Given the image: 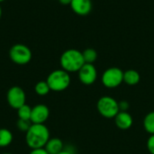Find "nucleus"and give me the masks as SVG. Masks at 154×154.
<instances>
[{"instance_id": "1", "label": "nucleus", "mask_w": 154, "mask_h": 154, "mask_svg": "<svg viewBox=\"0 0 154 154\" xmlns=\"http://www.w3.org/2000/svg\"><path fill=\"white\" fill-rule=\"evenodd\" d=\"M50 139V130L44 124H32L25 133V143L31 150L44 148Z\"/></svg>"}, {"instance_id": "2", "label": "nucleus", "mask_w": 154, "mask_h": 154, "mask_svg": "<svg viewBox=\"0 0 154 154\" xmlns=\"http://www.w3.org/2000/svg\"><path fill=\"white\" fill-rule=\"evenodd\" d=\"M60 67L69 73L78 72L85 64L83 54L76 49H69L65 51L60 59Z\"/></svg>"}, {"instance_id": "3", "label": "nucleus", "mask_w": 154, "mask_h": 154, "mask_svg": "<svg viewBox=\"0 0 154 154\" xmlns=\"http://www.w3.org/2000/svg\"><path fill=\"white\" fill-rule=\"evenodd\" d=\"M51 91L54 92H61L66 90L71 82L70 75L69 72L65 71L62 69H55L51 71L46 79Z\"/></svg>"}, {"instance_id": "4", "label": "nucleus", "mask_w": 154, "mask_h": 154, "mask_svg": "<svg viewBox=\"0 0 154 154\" xmlns=\"http://www.w3.org/2000/svg\"><path fill=\"white\" fill-rule=\"evenodd\" d=\"M97 108L99 114L105 118H115L120 112L118 102L112 97H101L97 104Z\"/></svg>"}, {"instance_id": "5", "label": "nucleus", "mask_w": 154, "mask_h": 154, "mask_svg": "<svg viewBox=\"0 0 154 154\" xmlns=\"http://www.w3.org/2000/svg\"><path fill=\"white\" fill-rule=\"evenodd\" d=\"M32 57L31 49L23 43H15L9 50V58L16 65L28 64Z\"/></svg>"}, {"instance_id": "6", "label": "nucleus", "mask_w": 154, "mask_h": 154, "mask_svg": "<svg viewBox=\"0 0 154 154\" xmlns=\"http://www.w3.org/2000/svg\"><path fill=\"white\" fill-rule=\"evenodd\" d=\"M102 84L107 88H115L124 82V71L116 67L108 68L101 77Z\"/></svg>"}, {"instance_id": "7", "label": "nucleus", "mask_w": 154, "mask_h": 154, "mask_svg": "<svg viewBox=\"0 0 154 154\" xmlns=\"http://www.w3.org/2000/svg\"><path fill=\"white\" fill-rule=\"evenodd\" d=\"M6 100L12 108L17 110L26 104V94L21 87L14 86L8 89L6 93Z\"/></svg>"}, {"instance_id": "8", "label": "nucleus", "mask_w": 154, "mask_h": 154, "mask_svg": "<svg viewBox=\"0 0 154 154\" xmlns=\"http://www.w3.org/2000/svg\"><path fill=\"white\" fill-rule=\"evenodd\" d=\"M78 74L79 81L87 86L94 84L97 79V71L94 64L85 63L78 71Z\"/></svg>"}, {"instance_id": "9", "label": "nucleus", "mask_w": 154, "mask_h": 154, "mask_svg": "<svg viewBox=\"0 0 154 154\" xmlns=\"http://www.w3.org/2000/svg\"><path fill=\"white\" fill-rule=\"evenodd\" d=\"M50 116V109L46 105L38 104L32 107L31 123L32 124H44Z\"/></svg>"}, {"instance_id": "10", "label": "nucleus", "mask_w": 154, "mask_h": 154, "mask_svg": "<svg viewBox=\"0 0 154 154\" xmlns=\"http://www.w3.org/2000/svg\"><path fill=\"white\" fill-rule=\"evenodd\" d=\"M69 5L75 14L81 16L88 15L92 10L91 0H72Z\"/></svg>"}, {"instance_id": "11", "label": "nucleus", "mask_w": 154, "mask_h": 154, "mask_svg": "<svg viewBox=\"0 0 154 154\" xmlns=\"http://www.w3.org/2000/svg\"><path fill=\"white\" fill-rule=\"evenodd\" d=\"M116 125L121 130H127L132 127L134 120L128 112L120 111L115 117Z\"/></svg>"}, {"instance_id": "12", "label": "nucleus", "mask_w": 154, "mask_h": 154, "mask_svg": "<svg viewBox=\"0 0 154 154\" xmlns=\"http://www.w3.org/2000/svg\"><path fill=\"white\" fill-rule=\"evenodd\" d=\"M44 149L49 152V154H57L64 150V143L60 138H51Z\"/></svg>"}, {"instance_id": "13", "label": "nucleus", "mask_w": 154, "mask_h": 154, "mask_svg": "<svg viewBox=\"0 0 154 154\" xmlns=\"http://www.w3.org/2000/svg\"><path fill=\"white\" fill-rule=\"evenodd\" d=\"M141 76L134 69H128L124 72V82L129 86H135L140 82Z\"/></svg>"}, {"instance_id": "14", "label": "nucleus", "mask_w": 154, "mask_h": 154, "mask_svg": "<svg viewBox=\"0 0 154 154\" xmlns=\"http://www.w3.org/2000/svg\"><path fill=\"white\" fill-rule=\"evenodd\" d=\"M14 141L13 133L6 128H0V148L9 146Z\"/></svg>"}, {"instance_id": "15", "label": "nucleus", "mask_w": 154, "mask_h": 154, "mask_svg": "<svg viewBox=\"0 0 154 154\" xmlns=\"http://www.w3.org/2000/svg\"><path fill=\"white\" fill-rule=\"evenodd\" d=\"M144 130L151 135L154 134V111L148 113L143 119Z\"/></svg>"}, {"instance_id": "16", "label": "nucleus", "mask_w": 154, "mask_h": 154, "mask_svg": "<svg viewBox=\"0 0 154 154\" xmlns=\"http://www.w3.org/2000/svg\"><path fill=\"white\" fill-rule=\"evenodd\" d=\"M34 91L38 96L43 97L50 93L51 88L46 80H41L39 82H37L36 85L34 86Z\"/></svg>"}, {"instance_id": "17", "label": "nucleus", "mask_w": 154, "mask_h": 154, "mask_svg": "<svg viewBox=\"0 0 154 154\" xmlns=\"http://www.w3.org/2000/svg\"><path fill=\"white\" fill-rule=\"evenodd\" d=\"M31 115H32V107L28 106L27 104L23 105L20 108L17 109V116L18 119L30 121L31 120Z\"/></svg>"}, {"instance_id": "18", "label": "nucleus", "mask_w": 154, "mask_h": 154, "mask_svg": "<svg viewBox=\"0 0 154 154\" xmlns=\"http://www.w3.org/2000/svg\"><path fill=\"white\" fill-rule=\"evenodd\" d=\"M82 54H83V58H84L85 63L93 64L97 60V52L96 51V50H94L92 48L86 49L82 52Z\"/></svg>"}, {"instance_id": "19", "label": "nucleus", "mask_w": 154, "mask_h": 154, "mask_svg": "<svg viewBox=\"0 0 154 154\" xmlns=\"http://www.w3.org/2000/svg\"><path fill=\"white\" fill-rule=\"evenodd\" d=\"M16 125H17V128L19 131L26 133L28 131V129L30 128V126L32 125V123H31V121H25V120L18 119Z\"/></svg>"}, {"instance_id": "20", "label": "nucleus", "mask_w": 154, "mask_h": 154, "mask_svg": "<svg viewBox=\"0 0 154 154\" xmlns=\"http://www.w3.org/2000/svg\"><path fill=\"white\" fill-rule=\"evenodd\" d=\"M147 149L151 154H154V134H152L147 140Z\"/></svg>"}, {"instance_id": "21", "label": "nucleus", "mask_w": 154, "mask_h": 154, "mask_svg": "<svg viewBox=\"0 0 154 154\" xmlns=\"http://www.w3.org/2000/svg\"><path fill=\"white\" fill-rule=\"evenodd\" d=\"M119 104V109L120 111H124V112H127V110L129 109V103L125 100L120 101L118 102Z\"/></svg>"}, {"instance_id": "22", "label": "nucleus", "mask_w": 154, "mask_h": 154, "mask_svg": "<svg viewBox=\"0 0 154 154\" xmlns=\"http://www.w3.org/2000/svg\"><path fill=\"white\" fill-rule=\"evenodd\" d=\"M29 154H49V152L44 148H38V149L31 150Z\"/></svg>"}, {"instance_id": "23", "label": "nucleus", "mask_w": 154, "mask_h": 154, "mask_svg": "<svg viewBox=\"0 0 154 154\" xmlns=\"http://www.w3.org/2000/svg\"><path fill=\"white\" fill-rule=\"evenodd\" d=\"M61 5H70L71 1L72 0H58Z\"/></svg>"}, {"instance_id": "24", "label": "nucleus", "mask_w": 154, "mask_h": 154, "mask_svg": "<svg viewBox=\"0 0 154 154\" xmlns=\"http://www.w3.org/2000/svg\"><path fill=\"white\" fill-rule=\"evenodd\" d=\"M57 154H74V152H71V151H69V150H68V149H65V148H64L63 151H61L60 152H59V153Z\"/></svg>"}, {"instance_id": "25", "label": "nucleus", "mask_w": 154, "mask_h": 154, "mask_svg": "<svg viewBox=\"0 0 154 154\" xmlns=\"http://www.w3.org/2000/svg\"><path fill=\"white\" fill-rule=\"evenodd\" d=\"M2 7H1V5H0V20H1V17H2Z\"/></svg>"}, {"instance_id": "26", "label": "nucleus", "mask_w": 154, "mask_h": 154, "mask_svg": "<svg viewBox=\"0 0 154 154\" xmlns=\"http://www.w3.org/2000/svg\"><path fill=\"white\" fill-rule=\"evenodd\" d=\"M1 154H14V153H11V152H4V153H1Z\"/></svg>"}, {"instance_id": "27", "label": "nucleus", "mask_w": 154, "mask_h": 154, "mask_svg": "<svg viewBox=\"0 0 154 154\" xmlns=\"http://www.w3.org/2000/svg\"><path fill=\"white\" fill-rule=\"evenodd\" d=\"M4 1H5V0H0V3H2V2H4Z\"/></svg>"}]
</instances>
